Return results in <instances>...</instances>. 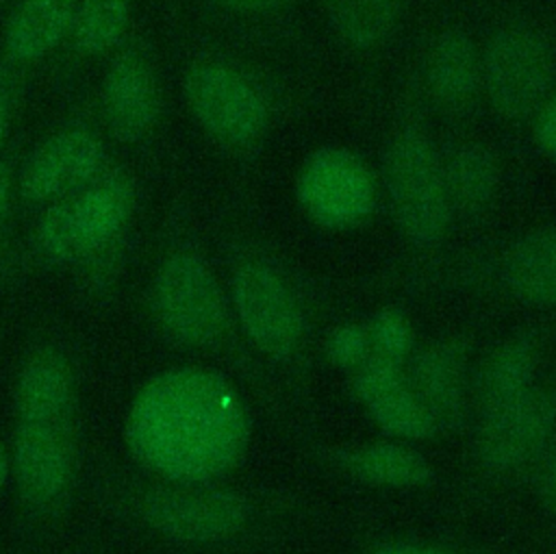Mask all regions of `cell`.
I'll use <instances>...</instances> for the list:
<instances>
[{
  "label": "cell",
  "instance_id": "obj_1",
  "mask_svg": "<svg viewBox=\"0 0 556 554\" xmlns=\"http://www.w3.org/2000/svg\"><path fill=\"white\" fill-rule=\"evenodd\" d=\"M126 441L165 482L204 484L235 469L250 443V419L235 385L215 369L176 367L137 393Z\"/></svg>",
  "mask_w": 556,
  "mask_h": 554
},
{
  "label": "cell",
  "instance_id": "obj_2",
  "mask_svg": "<svg viewBox=\"0 0 556 554\" xmlns=\"http://www.w3.org/2000/svg\"><path fill=\"white\" fill-rule=\"evenodd\" d=\"M137 204L132 172L113 161L83 189L37 211L28 241L33 261L48 267H78L91 278L109 276L122 259Z\"/></svg>",
  "mask_w": 556,
  "mask_h": 554
},
{
  "label": "cell",
  "instance_id": "obj_3",
  "mask_svg": "<svg viewBox=\"0 0 556 554\" xmlns=\"http://www.w3.org/2000/svg\"><path fill=\"white\" fill-rule=\"evenodd\" d=\"M146 300L152 324L169 343L200 352L232 350L239 328L230 298L193 241L178 235L167 241Z\"/></svg>",
  "mask_w": 556,
  "mask_h": 554
},
{
  "label": "cell",
  "instance_id": "obj_4",
  "mask_svg": "<svg viewBox=\"0 0 556 554\" xmlns=\"http://www.w3.org/2000/svg\"><path fill=\"white\" fill-rule=\"evenodd\" d=\"M230 306L245 341L278 374L304 382L308 363V322L298 291L263 256L245 254L230 269Z\"/></svg>",
  "mask_w": 556,
  "mask_h": 554
},
{
  "label": "cell",
  "instance_id": "obj_5",
  "mask_svg": "<svg viewBox=\"0 0 556 554\" xmlns=\"http://www.w3.org/2000/svg\"><path fill=\"white\" fill-rule=\"evenodd\" d=\"M113 161L93 100L83 102L17 163L15 204L37 213L89 185Z\"/></svg>",
  "mask_w": 556,
  "mask_h": 554
},
{
  "label": "cell",
  "instance_id": "obj_6",
  "mask_svg": "<svg viewBox=\"0 0 556 554\" xmlns=\"http://www.w3.org/2000/svg\"><path fill=\"white\" fill-rule=\"evenodd\" d=\"M180 91L198 128L224 150L252 148L269 126V104L263 89L230 59L193 56L182 67Z\"/></svg>",
  "mask_w": 556,
  "mask_h": 554
},
{
  "label": "cell",
  "instance_id": "obj_7",
  "mask_svg": "<svg viewBox=\"0 0 556 554\" xmlns=\"http://www.w3.org/2000/svg\"><path fill=\"white\" fill-rule=\"evenodd\" d=\"M130 504L154 532L193 545L241 539L261 517L252 495L211 482L148 484L130 498Z\"/></svg>",
  "mask_w": 556,
  "mask_h": 554
},
{
  "label": "cell",
  "instance_id": "obj_8",
  "mask_svg": "<svg viewBox=\"0 0 556 554\" xmlns=\"http://www.w3.org/2000/svg\"><path fill=\"white\" fill-rule=\"evenodd\" d=\"M93 100L98 122L109 137L126 148L148 143L165 111V89L148 35L132 26L119 48L104 59Z\"/></svg>",
  "mask_w": 556,
  "mask_h": 554
},
{
  "label": "cell",
  "instance_id": "obj_9",
  "mask_svg": "<svg viewBox=\"0 0 556 554\" xmlns=\"http://www.w3.org/2000/svg\"><path fill=\"white\" fill-rule=\"evenodd\" d=\"M384 189L400 232L417 248L437 245L452 219L443 163L417 128L400 130L384 154Z\"/></svg>",
  "mask_w": 556,
  "mask_h": 554
},
{
  "label": "cell",
  "instance_id": "obj_10",
  "mask_svg": "<svg viewBox=\"0 0 556 554\" xmlns=\"http://www.w3.org/2000/svg\"><path fill=\"white\" fill-rule=\"evenodd\" d=\"M482 52V93L504 119H528L552 96L556 59L547 39L528 26L493 33Z\"/></svg>",
  "mask_w": 556,
  "mask_h": 554
},
{
  "label": "cell",
  "instance_id": "obj_11",
  "mask_svg": "<svg viewBox=\"0 0 556 554\" xmlns=\"http://www.w3.org/2000/svg\"><path fill=\"white\" fill-rule=\"evenodd\" d=\"M554 435L556 382H536L521 400L478 421L476 467L486 478H513L547 456Z\"/></svg>",
  "mask_w": 556,
  "mask_h": 554
},
{
  "label": "cell",
  "instance_id": "obj_12",
  "mask_svg": "<svg viewBox=\"0 0 556 554\" xmlns=\"http://www.w3.org/2000/svg\"><path fill=\"white\" fill-rule=\"evenodd\" d=\"M295 198L317 226L348 230L374 213L376 182L356 152L324 146L302 161L295 176Z\"/></svg>",
  "mask_w": 556,
  "mask_h": 554
},
{
  "label": "cell",
  "instance_id": "obj_13",
  "mask_svg": "<svg viewBox=\"0 0 556 554\" xmlns=\"http://www.w3.org/2000/svg\"><path fill=\"white\" fill-rule=\"evenodd\" d=\"M78 456L74 415L56 419H17L13 474L17 493L35 513L59 506L72 489Z\"/></svg>",
  "mask_w": 556,
  "mask_h": 554
},
{
  "label": "cell",
  "instance_id": "obj_14",
  "mask_svg": "<svg viewBox=\"0 0 556 554\" xmlns=\"http://www.w3.org/2000/svg\"><path fill=\"white\" fill-rule=\"evenodd\" d=\"M469 345L463 337H443L404 361L406 382L430 413L437 430H456L467 417Z\"/></svg>",
  "mask_w": 556,
  "mask_h": 554
},
{
  "label": "cell",
  "instance_id": "obj_15",
  "mask_svg": "<svg viewBox=\"0 0 556 554\" xmlns=\"http://www.w3.org/2000/svg\"><path fill=\"white\" fill-rule=\"evenodd\" d=\"M352 372L354 393L382 430L408 439H428L439 432L430 413L408 387L404 363L369 352Z\"/></svg>",
  "mask_w": 556,
  "mask_h": 554
},
{
  "label": "cell",
  "instance_id": "obj_16",
  "mask_svg": "<svg viewBox=\"0 0 556 554\" xmlns=\"http://www.w3.org/2000/svg\"><path fill=\"white\" fill-rule=\"evenodd\" d=\"M78 0H15L0 39V63L33 72L63 48Z\"/></svg>",
  "mask_w": 556,
  "mask_h": 554
},
{
  "label": "cell",
  "instance_id": "obj_17",
  "mask_svg": "<svg viewBox=\"0 0 556 554\" xmlns=\"http://www.w3.org/2000/svg\"><path fill=\"white\" fill-rule=\"evenodd\" d=\"M539 356L534 332L508 337L486 354L471 389L478 421L508 408L536 385Z\"/></svg>",
  "mask_w": 556,
  "mask_h": 554
},
{
  "label": "cell",
  "instance_id": "obj_18",
  "mask_svg": "<svg viewBox=\"0 0 556 554\" xmlns=\"http://www.w3.org/2000/svg\"><path fill=\"white\" fill-rule=\"evenodd\" d=\"M76 382L67 354L48 343L22 363L15 382V419H56L74 415Z\"/></svg>",
  "mask_w": 556,
  "mask_h": 554
},
{
  "label": "cell",
  "instance_id": "obj_19",
  "mask_svg": "<svg viewBox=\"0 0 556 554\" xmlns=\"http://www.w3.org/2000/svg\"><path fill=\"white\" fill-rule=\"evenodd\" d=\"M426 85L432 100L452 113L465 111L482 93V52L458 30H443L426 59Z\"/></svg>",
  "mask_w": 556,
  "mask_h": 554
},
{
  "label": "cell",
  "instance_id": "obj_20",
  "mask_svg": "<svg viewBox=\"0 0 556 554\" xmlns=\"http://www.w3.org/2000/svg\"><path fill=\"white\" fill-rule=\"evenodd\" d=\"M500 274L515 300L556 309V226H536L517 237L504 252Z\"/></svg>",
  "mask_w": 556,
  "mask_h": 554
},
{
  "label": "cell",
  "instance_id": "obj_21",
  "mask_svg": "<svg viewBox=\"0 0 556 554\" xmlns=\"http://www.w3.org/2000/svg\"><path fill=\"white\" fill-rule=\"evenodd\" d=\"M132 26V0H78L61 50L72 65L109 59Z\"/></svg>",
  "mask_w": 556,
  "mask_h": 554
},
{
  "label": "cell",
  "instance_id": "obj_22",
  "mask_svg": "<svg viewBox=\"0 0 556 554\" xmlns=\"http://www.w3.org/2000/svg\"><path fill=\"white\" fill-rule=\"evenodd\" d=\"M330 461L352 478L378 487L413 489L428 484L432 478V467L424 456L395 443L341 448L330 454Z\"/></svg>",
  "mask_w": 556,
  "mask_h": 554
},
{
  "label": "cell",
  "instance_id": "obj_23",
  "mask_svg": "<svg viewBox=\"0 0 556 554\" xmlns=\"http://www.w3.org/2000/svg\"><path fill=\"white\" fill-rule=\"evenodd\" d=\"M441 163L452 211L478 213L491 204L500 187V165L489 148L463 143Z\"/></svg>",
  "mask_w": 556,
  "mask_h": 554
},
{
  "label": "cell",
  "instance_id": "obj_24",
  "mask_svg": "<svg viewBox=\"0 0 556 554\" xmlns=\"http://www.w3.org/2000/svg\"><path fill=\"white\" fill-rule=\"evenodd\" d=\"M334 35L354 50L382 46L397 28L404 0H321Z\"/></svg>",
  "mask_w": 556,
  "mask_h": 554
},
{
  "label": "cell",
  "instance_id": "obj_25",
  "mask_svg": "<svg viewBox=\"0 0 556 554\" xmlns=\"http://www.w3.org/2000/svg\"><path fill=\"white\" fill-rule=\"evenodd\" d=\"M371 352L404 363L413 352V330L406 315L397 309H382L367 322Z\"/></svg>",
  "mask_w": 556,
  "mask_h": 554
},
{
  "label": "cell",
  "instance_id": "obj_26",
  "mask_svg": "<svg viewBox=\"0 0 556 554\" xmlns=\"http://www.w3.org/2000/svg\"><path fill=\"white\" fill-rule=\"evenodd\" d=\"M324 352L332 365L356 369L371 352V335L367 324L348 322L332 328L324 341Z\"/></svg>",
  "mask_w": 556,
  "mask_h": 554
},
{
  "label": "cell",
  "instance_id": "obj_27",
  "mask_svg": "<svg viewBox=\"0 0 556 554\" xmlns=\"http://www.w3.org/2000/svg\"><path fill=\"white\" fill-rule=\"evenodd\" d=\"M28 76V72H20L0 63V159L13 143V122L24 102Z\"/></svg>",
  "mask_w": 556,
  "mask_h": 554
},
{
  "label": "cell",
  "instance_id": "obj_28",
  "mask_svg": "<svg viewBox=\"0 0 556 554\" xmlns=\"http://www.w3.org/2000/svg\"><path fill=\"white\" fill-rule=\"evenodd\" d=\"M213 11L228 17H265L282 11L291 0H204Z\"/></svg>",
  "mask_w": 556,
  "mask_h": 554
},
{
  "label": "cell",
  "instance_id": "obj_29",
  "mask_svg": "<svg viewBox=\"0 0 556 554\" xmlns=\"http://www.w3.org/2000/svg\"><path fill=\"white\" fill-rule=\"evenodd\" d=\"M534 119V141L543 156L556 165V91L545 100V104L536 111Z\"/></svg>",
  "mask_w": 556,
  "mask_h": 554
},
{
  "label": "cell",
  "instance_id": "obj_30",
  "mask_svg": "<svg viewBox=\"0 0 556 554\" xmlns=\"http://www.w3.org/2000/svg\"><path fill=\"white\" fill-rule=\"evenodd\" d=\"M15 172H17V146H9L0 159V235L7 226L11 206L15 204Z\"/></svg>",
  "mask_w": 556,
  "mask_h": 554
},
{
  "label": "cell",
  "instance_id": "obj_31",
  "mask_svg": "<svg viewBox=\"0 0 556 554\" xmlns=\"http://www.w3.org/2000/svg\"><path fill=\"white\" fill-rule=\"evenodd\" d=\"M369 554H460L454 550H447L443 545H424V543H404V541H391L376 545Z\"/></svg>",
  "mask_w": 556,
  "mask_h": 554
},
{
  "label": "cell",
  "instance_id": "obj_32",
  "mask_svg": "<svg viewBox=\"0 0 556 554\" xmlns=\"http://www.w3.org/2000/svg\"><path fill=\"white\" fill-rule=\"evenodd\" d=\"M549 450L552 454L549 458H545V469H543V487H545L547 502L556 508V445Z\"/></svg>",
  "mask_w": 556,
  "mask_h": 554
},
{
  "label": "cell",
  "instance_id": "obj_33",
  "mask_svg": "<svg viewBox=\"0 0 556 554\" xmlns=\"http://www.w3.org/2000/svg\"><path fill=\"white\" fill-rule=\"evenodd\" d=\"M7 474H9V458H7V452H4V445L0 443V489L7 480Z\"/></svg>",
  "mask_w": 556,
  "mask_h": 554
},
{
  "label": "cell",
  "instance_id": "obj_34",
  "mask_svg": "<svg viewBox=\"0 0 556 554\" xmlns=\"http://www.w3.org/2000/svg\"><path fill=\"white\" fill-rule=\"evenodd\" d=\"M2 2H4V0H0V7H2Z\"/></svg>",
  "mask_w": 556,
  "mask_h": 554
}]
</instances>
